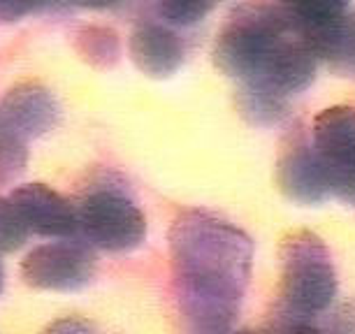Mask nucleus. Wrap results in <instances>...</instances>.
I'll return each instance as SVG.
<instances>
[{"label":"nucleus","mask_w":355,"mask_h":334,"mask_svg":"<svg viewBox=\"0 0 355 334\" xmlns=\"http://www.w3.org/2000/svg\"><path fill=\"white\" fill-rule=\"evenodd\" d=\"M281 288L274 309L293 318L313 320L332 309L337 272L330 249L309 230H295L281 239Z\"/></svg>","instance_id":"nucleus-3"},{"label":"nucleus","mask_w":355,"mask_h":334,"mask_svg":"<svg viewBox=\"0 0 355 334\" xmlns=\"http://www.w3.org/2000/svg\"><path fill=\"white\" fill-rule=\"evenodd\" d=\"M26 165H28L26 139L0 125V186L17 182L26 172Z\"/></svg>","instance_id":"nucleus-16"},{"label":"nucleus","mask_w":355,"mask_h":334,"mask_svg":"<svg viewBox=\"0 0 355 334\" xmlns=\"http://www.w3.org/2000/svg\"><path fill=\"white\" fill-rule=\"evenodd\" d=\"M237 107L246 121L256 125H272L286 116L288 100L263 89V86L242 84V89L237 91Z\"/></svg>","instance_id":"nucleus-15"},{"label":"nucleus","mask_w":355,"mask_h":334,"mask_svg":"<svg viewBox=\"0 0 355 334\" xmlns=\"http://www.w3.org/2000/svg\"><path fill=\"white\" fill-rule=\"evenodd\" d=\"M295 28L284 8L267 0H253L234 8L214 39L211 58L223 75L253 82L263 72L277 44Z\"/></svg>","instance_id":"nucleus-2"},{"label":"nucleus","mask_w":355,"mask_h":334,"mask_svg":"<svg viewBox=\"0 0 355 334\" xmlns=\"http://www.w3.org/2000/svg\"><path fill=\"white\" fill-rule=\"evenodd\" d=\"M318 61L313 46L306 42L297 28H293L277 44L272 56L267 58L263 72L249 84L263 86V89L277 93L281 98H291L306 91L316 79Z\"/></svg>","instance_id":"nucleus-8"},{"label":"nucleus","mask_w":355,"mask_h":334,"mask_svg":"<svg viewBox=\"0 0 355 334\" xmlns=\"http://www.w3.org/2000/svg\"><path fill=\"white\" fill-rule=\"evenodd\" d=\"M167 239L184 334H230L251 276V237L211 211L186 209Z\"/></svg>","instance_id":"nucleus-1"},{"label":"nucleus","mask_w":355,"mask_h":334,"mask_svg":"<svg viewBox=\"0 0 355 334\" xmlns=\"http://www.w3.org/2000/svg\"><path fill=\"white\" fill-rule=\"evenodd\" d=\"M267 332L270 334H323V330H320L313 320L293 318L279 309H274L270 325H267Z\"/></svg>","instance_id":"nucleus-20"},{"label":"nucleus","mask_w":355,"mask_h":334,"mask_svg":"<svg viewBox=\"0 0 355 334\" xmlns=\"http://www.w3.org/2000/svg\"><path fill=\"white\" fill-rule=\"evenodd\" d=\"M46 5H51V0H0V24H17Z\"/></svg>","instance_id":"nucleus-21"},{"label":"nucleus","mask_w":355,"mask_h":334,"mask_svg":"<svg viewBox=\"0 0 355 334\" xmlns=\"http://www.w3.org/2000/svg\"><path fill=\"white\" fill-rule=\"evenodd\" d=\"M216 0H156L163 21L172 26H193L209 15Z\"/></svg>","instance_id":"nucleus-17"},{"label":"nucleus","mask_w":355,"mask_h":334,"mask_svg":"<svg viewBox=\"0 0 355 334\" xmlns=\"http://www.w3.org/2000/svg\"><path fill=\"white\" fill-rule=\"evenodd\" d=\"M58 118H61V105L56 96L37 82L12 86L0 105V125L26 142L53 130Z\"/></svg>","instance_id":"nucleus-10"},{"label":"nucleus","mask_w":355,"mask_h":334,"mask_svg":"<svg viewBox=\"0 0 355 334\" xmlns=\"http://www.w3.org/2000/svg\"><path fill=\"white\" fill-rule=\"evenodd\" d=\"M277 186L291 202L311 206L330 197L325 167L313 149L311 135L302 125H295L281 142L277 156Z\"/></svg>","instance_id":"nucleus-7"},{"label":"nucleus","mask_w":355,"mask_h":334,"mask_svg":"<svg viewBox=\"0 0 355 334\" xmlns=\"http://www.w3.org/2000/svg\"><path fill=\"white\" fill-rule=\"evenodd\" d=\"M72 46L84 63L96 70H112L121 58V39L107 26H84L72 37Z\"/></svg>","instance_id":"nucleus-14"},{"label":"nucleus","mask_w":355,"mask_h":334,"mask_svg":"<svg viewBox=\"0 0 355 334\" xmlns=\"http://www.w3.org/2000/svg\"><path fill=\"white\" fill-rule=\"evenodd\" d=\"M10 202L15 204L33 235L49 239L77 237V211L61 193L44 184H26L12 191Z\"/></svg>","instance_id":"nucleus-9"},{"label":"nucleus","mask_w":355,"mask_h":334,"mask_svg":"<svg viewBox=\"0 0 355 334\" xmlns=\"http://www.w3.org/2000/svg\"><path fill=\"white\" fill-rule=\"evenodd\" d=\"M31 230L26 228L10 197H0V253H15L26 244Z\"/></svg>","instance_id":"nucleus-18"},{"label":"nucleus","mask_w":355,"mask_h":334,"mask_svg":"<svg viewBox=\"0 0 355 334\" xmlns=\"http://www.w3.org/2000/svg\"><path fill=\"white\" fill-rule=\"evenodd\" d=\"M96 274V256L91 246L77 239H61L35 246L21 260V279L35 290L75 292L91 283Z\"/></svg>","instance_id":"nucleus-6"},{"label":"nucleus","mask_w":355,"mask_h":334,"mask_svg":"<svg viewBox=\"0 0 355 334\" xmlns=\"http://www.w3.org/2000/svg\"><path fill=\"white\" fill-rule=\"evenodd\" d=\"M274 3H277V5H279V3H281V0H274Z\"/></svg>","instance_id":"nucleus-26"},{"label":"nucleus","mask_w":355,"mask_h":334,"mask_svg":"<svg viewBox=\"0 0 355 334\" xmlns=\"http://www.w3.org/2000/svg\"><path fill=\"white\" fill-rule=\"evenodd\" d=\"M323 316L325 320L318 325L323 334H355V299L334 306Z\"/></svg>","instance_id":"nucleus-19"},{"label":"nucleus","mask_w":355,"mask_h":334,"mask_svg":"<svg viewBox=\"0 0 355 334\" xmlns=\"http://www.w3.org/2000/svg\"><path fill=\"white\" fill-rule=\"evenodd\" d=\"M68 3L77 5V8H86V10H105L116 3V0H68Z\"/></svg>","instance_id":"nucleus-23"},{"label":"nucleus","mask_w":355,"mask_h":334,"mask_svg":"<svg viewBox=\"0 0 355 334\" xmlns=\"http://www.w3.org/2000/svg\"><path fill=\"white\" fill-rule=\"evenodd\" d=\"M232 334H270V332H260V330H232Z\"/></svg>","instance_id":"nucleus-24"},{"label":"nucleus","mask_w":355,"mask_h":334,"mask_svg":"<svg viewBox=\"0 0 355 334\" xmlns=\"http://www.w3.org/2000/svg\"><path fill=\"white\" fill-rule=\"evenodd\" d=\"M128 53L139 72L151 79H167L182 68L184 44L163 24H142L130 33Z\"/></svg>","instance_id":"nucleus-11"},{"label":"nucleus","mask_w":355,"mask_h":334,"mask_svg":"<svg viewBox=\"0 0 355 334\" xmlns=\"http://www.w3.org/2000/svg\"><path fill=\"white\" fill-rule=\"evenodd\" d=\"M348 5L351 0H281L279 8L288 12L293 26L311 44V39H316L320 33L346 15Z\"/></svg>","instance_id":"nucleus-13"},{"label":"nucleus","mask_w":355,"mask_h":334,"mask_svg":"<svg viewBox=\"0 0 355 334\" xmlns=\"http://www.w3.org/2000/svg\"><path fill=\"white\" fill-rule=\"evenodd\" d=\"M316 56L339 77H355V10L311 39Z\"/></svg>","instance_id":"nucleus-12"},{"label":"nucleus","mask_w":355,"mask_h":334,"mask_svg":"<svg viewBox=\"0 0 355 334\" xmlns=\"http://www.w3.org/2000/svg\"><path fill=\"white\" fill-rule=\"evenodd\" d=\"M77 237L93 249L125 253L137 249L146 237L142 209L116 186L89 188L75 204Z\"/></svg>","instance_id":"nucleus-4"},{"label":"nucleus","mask_w":355,"mask_h":334,"mask_svg":"<svg viewBox=\"0 0 355 334\" xmlns=\"http://www.w3.org/2000/svg\"><path fill=\"white\" fill-rule=\"evenodd\" d=\"M5 288V270H3V263H0V292Z\"/></svg>","instance_id":"nucleus-25"},{"label":"nucleus","mask_w":355,"mask_h":334,"mask_svg":"<svg viewBox=\"0 0 355 334\" xmlns=\"http://www.w3.org/2000/svg\"><path fill=\"white\" fill-rule=\"evenodd\" d=\"M311 142L325 167L330 195L355 206V107L320 112L311 125Z\"/></svg>","instance_id":"nucleus-5"},{"label":"nucleus","mask_w":355,"mask_h":334,"mask_svg":"<svg viewBox=\"0 0 355 334\" xmlns=\"http://www.w3.org/2000/svg\"><path fill=\"white\" fill-rule=\"evenodd\" d=\"M42 334H96V327H93L89 320L84 318H58L49 323L42 330Z\"/></svg>","instance_id":"nucleus-22"}]
</instances>
